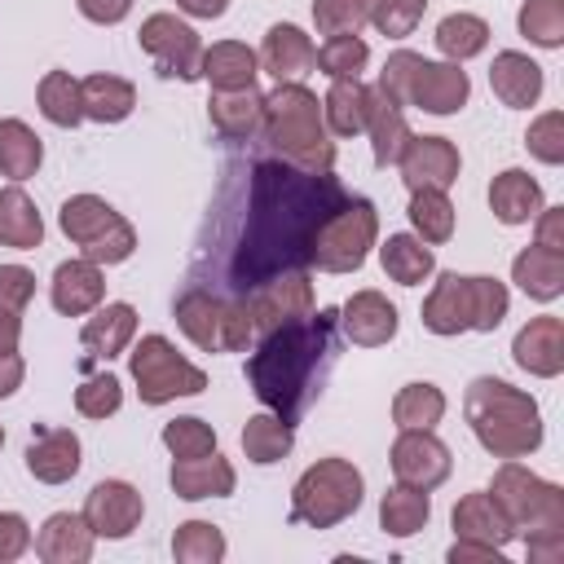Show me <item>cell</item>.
Returning a JSON list of instances; mask_svg holds the SVG:
<instances>
[{"label": "cell", "instance_id": "6da1fadb", "mask_svg": "<svg viewBox=\"0 0 564 564\" xmlns=\"http://www.w3.org/2000/svg\"><path fill=\"white\" fill-rule=\"evenodd\" d=\"M344 185L330 172H308L286 159H260L247 176V216L234 238L225 278L234 295L256 291L260 282L304 269L313 234L344 203Z\"/></svg>", "mask_w": 564, "mask_h": 564}, {"label": "cell", "instance_id": "7a4b0ae2", "mask_svg": "<svg viewBox=\"0 0 564 564\" xmlns=\"http://www.w3.org/2000/svg\"><path fill=\"white\" fill-rule=\"evenodd\" d=\"M335 352H339V308H317L300 322L264 330L260 348L247 357L251 392L260 397L264 410L295 423L322 392Z\"/></svg>", "mask_w": 564, "mask_h": 564}, {"label": "cell", "instance_id": "3957f363", "mask_svg": "<svg viewBox=\"0 0 564 564\" xmlns=\"http://www.w3.org/2000/svg\"><path fill=\"white\" fill-rule=\"evenodd\" d=\"M489 498L507 516L511 533H524L533 564H551L564 555V489L560 485H551V480H542L529 467L507 458L494 471Z\"/></svg>", "mask_w": 564, "mask_h": 564}, {"label": "cell", "instance_id": "277c9868", "mask_svg": "<svg viewBox=\"0 0 564 564\" xmlns=\"http://www.w3.org/2000/svg\"><path fill=\"white\" fill-rule=\"evenodd\" d=\"M463 414H467L480 449H489L494 458H524L542 445L538 401L529 392L511 388L507 379H494V375L471 379V388L463 397Z\"/></svg>", "mask_w": 564, "mask_h": 564}, {"label": "cell", "instance_id": "5b68a950", "mask_svg": "<svg viewBox=\"0 0 564 564\" xmlns=\"http://www.w3.org/2000/svg\"><path fill=\"white\" fill-rule=\"evenodd\" d=\"M264 137L295 167L308 172L335 167V141L326 137L322 101L304 84H278L273 93H264Z\"/></svg>", "mask_w": 564, "mask_h": 564}, {"label": "cell", "instance_id": "8992f818", "mask_svg": "<svg viewBox=\"0 0 564 564\" xmlns=\"http://www.w3.org/2000/svg\"><path fill=\"white\" fill-rule=\"evenodd\" d=\"M507 286L498 278H463V273H441L432 295L423 300V326L432 335H458V330H494L507 317Z\"/></svg>", "mask_w": 564, "mask_h": 564}, {"label": "cell", "instance_id": "52a82bcc", "mask_svg": "<svg viewBox=\"0 0 564 564\" xmlns=\"http://www.w3.org/2000/svg\"><path fill=\"white\" fill-rule=\"evenodd\" d=\"M172 317L203 352H242L256 335L247 295H216L212 286L181 291Z\"/></svg>", "mask_w": 564, "mask_h": 564}, {"label": "cell", "instance_id": "ba28073f", "mask_svg": "<svg viewBox=\"0 0 564 564\" xmlns=\"http://www.w3.org/2000/svg\"><path fill=\"white\" fill-rule=\"evenodd\" d=\"M361 494H366V480H361V471L348 458H322V463H313L295 480V489H291V516L300 524L330 529V524L348 520L361 507Z\"/></svg>", "mask_w": 564, "mask_h": 564}, {"label": "cell", "instance_id": "9c48e42d", "mask_svg": "<svg viewBox=\"0 0 564 564\" xmlns=\"http://www.w3.org/2000/svg\"><path fill=\"white\" fill-rule=\"evenodd\" d=\"M379 238V212L370 198H344L326 220L322 229L313 234V247H308V264H317L322 273H357L370 256Z\"/></svg>", "mask_w": 564, "mask_h": 564}, {"label": "cell", "instance_id": "30bf717a", "mask_svg": "<svg viewBox=\"0 0 564 564\" xmlns=\"http://www.w3.org/2000/svg\"><path fill=\"white\" fill-rule=\"evenodd\" d=\"M57 225L84 251V260H93V264H119L137 251V229L97 194L66 198L62 212H57Z\"/></svg>", "mask_w": 564, "mask_h": 564}, {"label": "cell", "instance_id": "8fae6325", "mask_svg": "<svg viewBox=\"0 0 564 564\" xmlns=\"http://www.w3.org/2000/svg\"><path fill=\"white\" fill-rule=\"evenodd\" d=\"M132 379L145 405H167L176 397H198L207 388V375L194 361H185L163 335H145L132 348Z\"/></svg>", "mask_w": 564, "mask_h": 564}, {"label": "cell", "instance_id": "7c38bea8", "mask_svg": "<svg viewBox=\"0 0 564 564\" xmlns=\"http://www.w3.org/2000/svg\"><path fill=\"white\" fill-rule=\"evenodd\" d=\"M141 48L154 57L159 75L167 79H198L203 66V40L189 22H181L176 13H150L141 22Z\"/></svg>", "mask_w": 564, "mask_h": 564}, {"label": "cell", "instance_id": "4fadbf2b", "mask_svg": "<svg viewBox=\"0 0 564 564\" xmlns=\"http://www.w3.org/2000/svg\"><path fill=\"white\" fill-rule=\"evenodd\" d=\"M471 79L467 70H458V62H427L414 57L410 75H405V106H419L427 115H454L467 106Z\"/></svg>", "mask_w": 564, "mask_h": 564}, {"label": "cell", "instance_id": "5bb4252c", "mask_svg": "<svg viewBox=\"0 0 564 564\" xmlns=\"http://www.w3.org/2000/svg\"><path fill=\"white\" fill-rule=\"evenodd\" d=\"M449 445L432 436V427H401V436L392 441V471L410 489H436L449 476Z\"/></svg>", "mask_w": 564, "mask_h": 564}, {"label": "cell", "instance_id": "9a60e30c", "mask_svg": "<svg viewBox=\"0 0 564 564\" xmlns=\"http://www.w3.org/2000/svg\"><path fill=\"white\" fill-rule=\"evenodd\" d=\"M247 304H251L256 330H278L286 322H300L313 313V282L304 269H291V273H278V278L260 282L256 291H247Z\"/></svg>", "mask_w": 564, "mask_h": 564}, {"label": "cell", "instance_id": "2e32d148", "mask_svg": "<svg viewBox=\"0 0 564 564\" xmlns=\"http://www.w3.org/2000/svg\"><path fill=\"white\" fill-rule=\"evenodd\" d=\"M141 511H145V502L128 480H101L84 498V520H88L93 538H110V542L128 538L141 524Z\"/></svg>", "mask_w": 564, "mask_h": 564}, {"label": "cell", "instance_id": "e0dca14e", "mask_svg": "<svg viewBox=\"0 0 564 564\" xmlns=\"http://www.w3.org/2000/svg\"><path fill=\"white\" fill-rule=\"evenodd\" d=\"M397 167H401V181L410 185V194L414 189H449L458 181L463 159H458L454 141H445V137H410Z\"/></svg>", "mask_w": 564, "mask_h": 564}, {"label": "cell", "instance_id": "ac0fdd59", "mask_svg": "<svg viewBox=\"0 0 564 564\" xmlns=\"http://www.w3.org/2000/svg\"><path fill=\"white\" fill-rule=\"evenodd\" d=\"M511 357L520 370L538 375V379H555L564 370V322L542 313V317H529L520 330H516V344H511Z\"/></svg>", "mask_w": 564, "mask_h": 564}, {"label": "cell", "instance_id": "d6986e66", "mask_svg": "<svg viewBox=\"0 0 564 564\" xmlns=\"http://www.w3.org/2000/svg\"><path fill=\"white\" fill-rule=\"evenodd\" d=\"M339 330L361 348H379L397 335V308L379 291H357L339 308Z\"/></svg>", "mask_w": 564, "mask_h": 564}, {"label": "cell", "instance_id": "ffe728a7", "mask_svg": "<svg viewBox=\"0 0 564 564\" xmlns=\"http://www.w3.org/2000/svg\"><path fill=\"white\" fill-rule=\"evenodd\" d=\"M234 485H238L234 463L220 458L216 449L212 454H198V458H176L172 463V494L185 498V502L225 498V494H234Z\"/></svg>", "mask_w": 564, "mask_h": 564}, {"label": "cell", "instance_id": "44dd1931", "mask_svg": "<svg viewBox=\"0 0 564 564\" xmlns=\"http://www.w3.org/2000/svg\"><path fill=\"white\" fill-rule=\"evenodd\" d=\"M313 40L295 26V22H278L269 26L264 44H260V66L278 79V84H300V75L313 66Z\"/></svg>", "mask_w": 564, "mask_h": 564}, {"label": "cell", "instance_id": "7402d4cb", "mask_svg": "<svg viewBox=\"0 0 564 564\" xmlns=\"http://www.w3.org/2000/svg\"><path fill=\"white\" fill-rule=\"evenodd\" d=\"M106 295V278H101V264L93 260H66L53 269V308L66 313V317H84L101 304Z\"/></svg>", "mask_w": 564, "mask_h": 564}, {"label": "cell", "instance_id": "603a6c76", "mask_svg": "<svg viewBox=\"0 0 564 564\" xmlns=\"http://www.w3.org/2000/svg\"><path fill=\"white\" fill-rule=\"evenodd\" d=\"M489 84H494V97L511 110H529L538 97H542V66L529 57V53H498L494 66H489Z\"/></svg>", "mask_w": 564, "mask_h": 564}, {"label": "cell", "instance_id": "cb8c5ba5", "mask_svg": "<svg viewBox=\"0 0 564 564\" xmlns=\"http://www.w3.org/2000/svg\"><path fill=\"white\" fill-rule=\"evenodd\" d=\"M35 555L44 564H84L93 555V529L75 511H57L35 533Z\"/></svg>", "mask_w": 564, "mask_h": 564}, {"label": "cell", "instance_id": "d4e9b609", "mask_svg": "<svg viewBox=\"0 0 564 564\" xmlns=\"http://www.w3.org/2000/svg\"><path fill=\"white\" fill-rule=\"evenodd\" d=\"M256 75H260V57H256L247 44H238V40H220V44L203 48L198 79H207L216 93L256 88Z\"/></svg>", "mask_w": 564, "mask_h": 564}, {"label": "cell", "instance_id": "484cf974", "mask_svg": "<svg viewBox=\"0 0 564 564\" xmlns=\"http://www.w3.org/2000/svg\"><path fill=\"white\" fill-rule=\"evenodd\" d=\"M207 119L225 141H251L264 132V97L256 88H238V93H216L207 101Z\"/></svg>", "mask_w": 564, "mask_h": 564}, {"label": "cell", "instance_id": "4316f807", "mask_svg": "<svg viewBox=\"0 0 564 564\" xmlns=\"http://www.w3.org/2000/svg\"><path fill=\"white\" fill-rule=\"evenodd\" d=\"M370 106H375V88L357 79H330V93L322 101V119L335 137H357L370 123Z\"/></svg>", "mask_w": 564, "mask_h": 564}, {"label": "cell", "instance_id": "83f0119b", "mask_svg": "<svg viewBox=\"0 0 564 564\" xmlns=\"http://www.w3.org/2000/svg\"><path fill=\"white\" fill-rule=\"evenodd\" d=\"M132 335H137V308L132 304H106L84 322L79 344L88 348L93 361H110L132 344Z\"/></svg>", "mask_w": 564, "mask_h": 564}, {"label": "cell", "instance_id": "f1b7e54d", "mask_svg": "<svg viewBox=\"0 0 564 564\" xmlns=\"http://www.w3.org/2000/svg\"><path fill=\"white\" fill-rule=\"evenodd\" d=\"M511 282L529 295V300H560L564 295V251H546V247H524L511 260Z\"/></svg>", "mask_w": 564, "mask_h": 564}, {"label": "cell", "instance_id": "f546056e", "mask_svg": "<svg viewBox=\"0 0 564 564\" xmlns=\"http://www.w3.org/2000/svg\"><path fill=\"white\" fill-rule=\"evenodd\" d=\"M489 207L502 225H524L542 212V185L524 172V167H507L494 176L489 185Z\"/></svg>", "mask_w": 564, "mask_h": 564}, {"label": "cell", "instance_id": "4dcf8cb0", "mask_svg": "<svg viewBox=\"0 0 564 564\" xmlns=\"http://www.w3.org/2000/svg\"><path fill=\"white\" fill-rule=\"evenodd\" d=\"M26 471L44 485H62L79 471V436L70 427H53L26 449Z\"/></svg>", "mask_w": 564, "mask_h": 564}, {"label": "cell", "instance_id": "1f68e13d", "mask_svg": "<svg viewBox=\"0 0 564 564\" xmlns=\"http://www.w3.org/2000/svg\"><path fill=\"white\" fill-rule=\"evenodd\" d=\"M454 533L467 542H485V546H507L516 533L507 524V516L498 511V502L485 494H467L454 502Z\"/></svg>", "mask_w": 564, "mask_h": 564}, {"label": "cell", "instance_id": "d6a6232c", "mask_svg": "<svg viewBox=\"0 0 564 564\" xmlns=\"http://www.w3.org/2000/svg\"><path fill=\"white\" fill-rule=\"evenodd\" d=\"M0 242L18 247V251H35L44 242V220L22 185L0 189Z\"/></svg>", "mask_w": 564, "mask_h": 564}, {"label": "cell", "instance_id": "836d02e7", "mask_svg": "<svg viewBox=\"0 0 564 564\" xmlns=\"http://www.w3.org/2000/svg\"><path fill=\"white\" fill-rule=\"evenodd\" d=\"M79 97H84V119H97V123H119L137 106V88L119 75H88L79 84Z\"/></svg>", "mask_w": 564, "mask_h": 564}, {"label": "cell", "instance_id": "e575fe53", "mask_svg": "<svg viewBox=\"0 0 564 564\" xmlns=\"http://www.w3.org/2000/svg\"><path fill=\"white\" fill-rule=\"evenodd\" d=\"M366 132H370V145H375V163H379V167H392V163L401 159L405 141L414 137L410 123H405V110H401L397 101H388L379 88H375V106H370Z\"/></svg>", "mask_w": 564, "mask_h": 564}, {"label": "cell", "instance_id": "d590c367", "mask_svg": "<svg viewBox=\"0 0 564 564\" xmlns=\"http://www.w3.org/2000/svg\"><path fill=\"white\" fill-rule=\"evenodd\" d=\"M379 260H383V273H388L392 282H401V286H419V282L432 278V269H436L432 247H427L423 238H414V234H392V238L379 247Z\"/></svg>", "mask_w": 564, "mask_h": 564}, {"label": "cell", "instance_id": "8d00e7d4", "mask_svg": "<svg viewBox=\"0 0 564 564\" xmlns=\"http://www.w3.org/2000/svg\"><path fill=\"white\" fill-rule=\"evenodd\" d=\"M427 520H432V498H427V489L392 485V489L379 498V524H383L392 538H414L419 529H427Z\"/></svg>", "mask_w": 564, "mask_h": 564}, {"label": "cell", "instance_id": "74e56055", "mask_svg": "<svg viewBox=\"0 0 564 564\" xmlns=\"http://www.w3.org/2000/svg\"><path fill=\"white\" fill-rule=\"evenodd\" d=\"M291 445H295V432H291V423L278 419L273 410H269V414H251L247 427H242V454H247L251 463H260V467L282 463V458L291 454Z\"/></svg>", "mask_w": 564, "mask_h": 564}, {"label": "cell", "instance_id": "f35d334b", "mask_svg": "<svg viewBox=\"0 0 564 564\" xmlns=\"http://www.w3.org/2000/svg\"><path fill=\"white\" fill-rule=\"evenodd\" d=\"M40 159H44L40 137L22 119H0V172L13 181H26V176H35Z\"/></svg>", "mask_w": 564, "mask_h": 564}, {"label": "cell", "instance_id": "ab89813d", "mask_svg": "<svg viewBox=\"0 0 564 564\" xmlns=\"http://www.w3.org/2000/svg\"><path fill=\"white\" fill-rule=\"evenodd\" d=\"M40 97V115L57 128H75L84 119V97H79V79H70V70H48L35 88Z\"/></svg>", "mask_w": 564, "mask_h": 564}, {"label": "cell", "instance_id": "60d3db41", "mask_svg": "<svg viewBox=\"0 0 564 564\" xmlns=\"http://www.w3.org/2000/svg\"><path fill=\"white\" fill-rule=\"evenodd\" d=\"M485 44H489V22L476 18V13H449L436 26V48L449 62H467V57L485 53Z\"/></svg>", "mask_w": 564, "mask_h": 564}, {"label": "cell", "instance_id": "b9f144b4", "mask_svg": "<svg viewBox=\"0 0 564 564\" xmlns=\"http://www.w3.org/2000/svg\"><path fill=\"white\" fill-rule=\"evenodd\" d=\"M410 225L423 242H449L454 238V203L445 189H414L410 194Z\"/></svg>", "mask_w": 564, "mask_h": 564}, {"label": "cell", "instance_id": "7bdbcfd3", "mask_svg": "<svg viewBox=\"0 0 564 564\" xmlns=\"http://www.w3.org/2000/svg\"><path fill=\"white\" fill-rule=\"evenodd\" d=\"M445 414V392L436 383H405L392 401V419L397 427H436Z\"/></svg>", "mask_w": 564, "mask_h": 564}, {"label": "cell", "instance_id": "ee69618b", "mask_svg": "<svg viewBox=\"0 0 564 564\" xmlns=\"http://www.w3.org/2000/svg\"><path fill=\"white\" fill-rule=\"evenodd\" d=\"M172 555L181 564H216V560H225V533L207 520H185V524H176Z\"/></svg>", "mask_w": 564, "mask_h": 564}, {"label": "cell", "instance_id": "f6af8a7d", "mask_svg": "<svg viewBox=\"0 0 564 564\" xmlns=\"http://www.w3.org/2000/svg\"><path fill=\"white\" fill-rule=\"evenodd\" d=\"M516 22H520V35L538 48L564 44V0H524Z\"/></svg>", "mask_w": 564, "mask_h": 564}, {"label": "cell", "instance_id": "bcb514c9", "mask_svg": "<svg viewBox=\"0 0 564 564\" xmlns=\"http://www.w3.org/2000/svg\"><path fill=\"white\" fill-rule=\"evenodd\" d=\"M366 62H370V48L357 35H330L313 53V66H322V75H330V79H357L366 70Z\"/></svg>", "mask_w": 564, "mask_h": 564}, {"label": "cell", "instance_id": "7dc6e473", "mask_svg": "<svg viewBox=\"0 0 564 564\" xmlns=\"http://www.w3.org/2000/svg\"><path fill=\"white\" fill-rule=\"evenodd\" d=\"M313 22L322 35H357L370 22V0H313Z\"/></svg>", "mask_w": 564, "mask_h": 564}, {"label": "cell", "instance_id": "c3c4849f", "mask_svg": "<svg viewBox=\"0 0 564 564\" xmlns=\"http://www.w3.org/2000/svg\"><path fill=\"white\" fill-rule=\"evenodd\" d=\"M163 445H167L176 458H198V454H212V449H216V432H212V423L185 414V419L163 423Z\"/></svg>", "mask_w": 564, "mask_h": 564}, {"label": "cell", "instance_id": "681fc988", "mask_svg": "<svg viewBox=\"0 0 564 564\" xmlns=\"http://www.w3.org/2000/svg\"><path fill=\"white\" fill-rule=\"evenodd\" d=\"M427 13V0H370V22L388 40H405Z\"/></svg>", "mask_w": 564, "mask_h": 564}, {"label": "cell", "instance_id": "f907efd6", "mask_svg": "<svg viewBox=\"0 0 564 564\" xmlns=\"http://www.w3.org/2000/svg\"><path fill=\"white\" fill-rule=\"evenodd\" d=\"M123 405V388L115 375H88L79 388H75V410L84 419H106Z\"/></svg>", "mask_w": 564, "mask_h": 564}, {"label": "cell", "instance_id": "816d5d0a", "mask_svg": "<svg viewBox=\"0 0 564 564\" xmlns=\"http://www.w3.org/2000/svg\"><path fill=\"white\" fill-rule=\"evenodd\" d=\"M529 154L542 159V163H564V115L560 110H546L529 123V137H524Z\"/></svg>", "mask_w": 564, "mask_h": 564}, {"label": "cell", "instance_id": "f5cc1de1", "mask_svg": "<svg viewBox=\"0 0 564 564\" xmlns=\"http://www.w3.org/2000/svg\"><path fill=\"white\" fill-rule=\"evenodd\" d=\"M35 295V273L22 264H0V308L22 313Z\"/></svg>", "mask_w": 564, "mask_h": 564}, {"label": "cell", "instance_id": "db71d44e", "mask_svg": "<svg viewBox=\"0 0 564 564\" xmlns=\"http://www.w3.org/2000/svg\"><path fill=\"white\" fill-rule=\"evenodd\" d=\"M26 546H31V524L18 511H0V564L26 555Z\"/></svg>", "mask_w": 564, "mask_h": 564}, {"label": "cell", "instance_id": "11a10c76", "mask_svg": "<svg viewBox=\"0 0 564 564\" xmlns=\"http://www.w3.org/2000/svg\"><path fill=\"white\" fill-rule=\"evenodd\" d=\"M538 247L564 251V207H542L538 212Z\"/></svg>", "mask_w": 564, "mask_h": 564}, {"label": "cell", "instance_id": "9f6ffc18", "mask_svg": "<svg viewBox=\"0 0 564 564\" xmlns=\"http://www.w3.org/2000/svg\"><path fill=\"white\" fill-rule=\"evenodd\" d=\"M449 564H502V546H485V542L458 538L449 546Z\"/></svg>", "mask_w": 564, "mask_h": 564}, {"label": "cell", "instance_id": "6f0895ef", "mask_svg": "<svg viewBox=\"0 0 564 564\" xmlns=\"http://www.w3.org/2000/svg\"><path fill=\"white\" fill-rule=\"evenodd\" d=\"M128 9H132V0H79V13H84L88 22H101V26L123 22Z\"/></svg>", "mask_w": 564, "mask_h": 564}, {"label": "cell", "instance_id": "680465c9", "mask_svg": "<svg viewBox=\"0 0 564 564\" xmlns=\"http://www.w3.org/2000/svg\"><path fill=\"white\" fill-rule=\"evenodd\" d=\"M22 375H26L22 357H18V352H0V401L22 388Z\"/></svg>", "mask_w": 564, "mask_h": 564}, {"label": "cell", "instance_id": "91938a15", "mask_svg": "<svg viewBox=\"0 0 564 564\" xmlns=\"http://www.w3.org/2000/svg\"><path fill=\"white\" fill-rule=\"evenodd\" d=\"M18 339H22V313L0 308V352H18Z\"/></svg>", "mask_w": 564, "mask_h": 564}, {"label": "cell", "instance_id": "94428289", "mask_svg": "<svg viewBox=\"0 0 564 564\" xmlns=\"http://www.w3.org/2000/svg\"><path fill=\"white\" fill-rule=\"evenodd\" d=\"M176 9H185L189 18H220L229 0H176Z\"/></svg>", "mask_w": 564, "mask_h": 564}, {"label": "cell", "instance_id": "6125c7cd", "mask_svg": "<svg viewBox=\"0 0 564 564\" xmlns=\"http://www.w3.org/2000/svg\"><path fill=\"white\" fill-rule=\"evenodd\" d=\"M0 445H4V427H0Z\"/></svg>", "mask_w": 564, "mask_h": 564}]
</instances>
